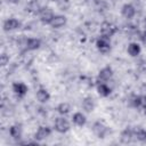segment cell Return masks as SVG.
<instances>
[{
	"instance_id": "8fae6325",
	"label": "cell",
	"mask_w": 146,
	"mask_h": 146,
	"mask_svg": "<svg viewBox=\"0 0 146 146\" xmlns=\"http://www.w3.org/2000/svg\"><path fill=\"white\" fill-rule=\"evenodd\" d=\"M121 15L125 19H132L136 16V8L132 3H124L121 7Z\"/></svg>"
},
{
	"instance_id": "7c38bea8",
	"label": "cell",
	"mask_w": 146,
	"mask_h": 146,
	"mask_svg": "<svg viewBox=\"0 0 146 146\" xmlns=\"http://www.w3.org/2000/svg\"><path fill=\"white\" fill-rule=\"evenodd\" d=\"M50 92L46 89V88H43V87H40L38 90H36V92H35V98H36V100L39 102V103H41V104H46V103H48L49 100H50Z\"/></svg>"
},
{
	"instance_id": "ba28073f",
	"label": "cell",
	"mask_w": 146,
	"mask_h": 146,
	"mask_svg": "<svg viewBox=\"0 0 146 146\" xmlns=\"http://www.w3.org/2000/svg\"><path fill=\"white\" fill-rule=\"evenodd\" d=\"M66 24H67V17L64 14H56L49 25L51 26V29L58 30V29L64 27Z\"/></svg>"
},
{
	"instance_id": "cb8c5ba5",
	"label": "cell",
	"mask_w": 146,
	"mask_h": 146,
	"mask_svg": "<svg viewBox=\"0 0 146 146\" xmlns=\"http://www.w3.org/2000/svg\"><path fill=\"white\" fill-rule=\"evenodd\" d=\"M131 103H132L133 107H137V108L141 107V96H139V95L133 96L132 99H131Z\"/></svg>"
},
{
	"instance_id": "5b68a950",
	"label": "cell",
	"mask_w": 146,
	"mask_h": 146,
	"mask_svg": "<svg viewBox=\"0 0 146 146\" xmlns=\"http://www.w3.org/2000/svg\"><path fill=\"white\" fill-rule=\"evenodd\" d=\"M91 129H92L94 135L96 137H98V138H102V139L105 138L107 136V133H108V127L105 123H103L102 121H96L92 124Z\"/></svg>"
},
{
	"instance_id": "7402d4cb",
	"label": "cell",
	"mask_w": 146,
	"mask_h": 146,
	"mask_svg": "<svg viewBox=\"0 0 146 146\" xmlns=\"http://www.w3.org/2000/svg\"><path fill=\"white\" fill-rule=\"evenodd\" d=\"M133 137L138 141H146V129L137 127L133 129Z\"/></svg>"
},
{
	"instance_id": "9c48e42d",
	"label": "cell",
	"mask_w": 146,
	"mask_h": 146,
	"mask_svg": "<svg viewBox=\"0 0 146 146\" xmlns=\"http://www.w3.org/2000/svg\"><path fill=\"white\" fill-rule=\"evenodd\" d=\"M113 78V70L111 66H104L103 68L99 70L97 80L98 82H108Z\"/></svg>"
},
{
	"instance_id": "f1b7e54d",
	"label": "cell",
	"mask_w": 146,
	"mask_h": 146,
	"mask_svg": "<svg viewBox=\"0 0 146 146\" xmlns=\"http://www.w3.org/2000/svg\"><path fill=\"white\" fill-rule=\"evenodd\" d=\"M50 1H55V2H57V1H58V0H50Z\"/></svg>"
},
{
	"instance_id": "8992f818",
	"label": "cell",
	"mask_w": 146,
	"mask_h": 146,
	"mask_svg": "<svg viewBox=\"0 0 146 146\" xmlns=\"http://www.w3.org/2000/svg\"><path fill=\"white\" fill-rule=\"evenodd\" d=\"M22 26V23L19 19L15 18V17H9L7 19H5L3 24H2V27H3V31L6 32H11V31H16L18 29H21Z\"/></svg>"
},
{
	"instance_id": "d4e9b609",
	"label": "cell",
	"mask_w": 146,
	"mask_h": 146,
	"mask_svg": "<svg viewBox=\"0 0 146 146\" xmlns=\"http://www.w3.org/2000/svg\"><path fill=\"white\" fill-rule=\"evenodd\" d=\"M0 64H1V66H6L7 64H9V56L7 54L2 52L0 55Z\"/></svg>"
},
{
	"instance_id": "5bb4252c",
	"label": "cell",
	"mask_w": 146,
	"mask_h": 146,
	"mask_svg": "<svg viewBox=\"0 0 146 146\" xmlns=\"http://www.w3.org/2000/svg\"><path fill=\"white\" fill-rule=\"evenodd\" d=\"M120 140L122 144H130L135 140V137H133V129H124L121 131L120 133Z\"/></svg>"
},
{
	"instance_id": "30bf717a",
	"label": "cell",
	"mask_w": 146,
	"mask_h": 146,
	"mask_svg": "<svg viewBox=\"0 0 146 146\" xmlns=\"http://www.w3.org/2000/svg\"><path fill=\"white\" fill-rule=\"evenodd\" d=\"M11 90H13V92L17 96V97H24L26 94H27V91H29V87L24 83V82H22V81H17V82H14L13 83V86H11Z\"/></svg>"
},
{
	"instance_id": "52a82bcc",
	"label": "cell",
	"mask_w": 146,
	"mask_h": 146,
	"mask_svg": "<svg viewBox=\"0 0 146 146\" xmlns=\"http://www.w3.org/2000/svg\"><path fill=\"white\" fill-rule=\"evenodd\" d=\"M51 132H52V129L50 127H48V125H40L36 129L35 133H34V139L38 140V141H42V140L47 139L48 137H50Z\"/></svg>"
},
{
	"instance_id": "7a4b0ae2",
	"label": "cell",
	"mask_w": 146,
	"mask_h": 146,
	"mask_svg": "<svg viewBox=\"0 0 146 146\" xmlns=\"http://www.w3.org/2000/svg\"><path fill=\"white\" fill-rule=\"evenodd\" d=\"M55 15L56 14L54 13V10L50 7H41V9H40V11L38 14V17H39V21L42 24L49 25Z\"/></svg>"
},
{
	"instance_id": "3957f363",
	"label": "cell",
	"mask_w": 146,
	"mask_h": 146,
	"mask_svg": "<svg viewBox=\"0 0 146 146\" xmlns=\"http://www.w3.org/2000/svg\"><path fill=\"white\" fill-rule=\"evenodd\" d=\"M96 48L100 54H108L112 49V44H111V39L100 35L97 40H96Z\"/></svg>"
},
{
	"instance_id": "ac0fdd59",
	"label": "cell",
	"mask_w": 146,
	"mask_h": 146,
	"mask_svg": "<svg viewBox=\"0 0 146 146\" xmlns=\"http://www.w3.org/2000/svg\"><path fill=\"white\" fill-rule=\"evenodd\" d=\"M9 136L15 139V140H19L23 136V129L21 124H13L9 128Z\"/></svg>"
},
{
	"instance_id": "9a60e30c",
	"label": "cell",
	"mask_w": 146,
	"mask_h": 146,
	"mask_svg": "<svg viewBox=\"0 0 146 146\" xmlns=\"http://www.w3.org/2000/svg\"><path fill=\"white\" fill-rule=\"evenodd\" d=\"M41 40L39 38H27L25 40V48L30 51L38 50L41 47Z\"/></svg>"
},
{
	"instance_id": "44dd1931",
	"label": "cell",
	"mask_w": 146,
	"mask_h": 146,
	"mask_svg": "<svg viewBox=\"0 0 146 146\" xmlns=\"http://www.w3.org/2000/svg\"><path fill=\"white\" fill-rule=\"evenodd\" d=\"M40 9H41V6H40V3H39L38 1H35V0H31V1L26 5V10H27L29 13H31V14L38 15L39 11H40Z\"/></svg>"
},
{
	"instance_id": "6da1fadb",
	"label": "cell",
	"mask_w": 146,
	"mask_h": 146,
	"mask_svg": "<svg viewBox=\"0 0 146 146\" xmlns=\"http://www.w3.org/2000/svg\"><path fill=\"white\" fill-rule=\"evenodd\" d=\"M70 129H71V123L65 117V115H60L55 119V121H54V130L55 131H57L58 133H66Z\"/></svg>"
},
{
	"instance_id": "f546056e",
	"label": "cell",
	"mask_w": 146,
	"mask_h": 146,
	"mask_svg": "<svg viewBox=\"0 0 146 146\" xmlns=\"http://www.w3.org/2000/svg\"><path fill=\"white\" fill-rule=\"evenodd\" d=\"M144 27H145V30H146V22H145V26H144Z\"/></svg>"
},
{
	"instance_id": "ffe728a7",
	"label": "cell",
	"mask_w": 146,
	"mask_h": 146,
	"mask_svg": "<svg viewBox=\"0 0 146 146\" xmlns=\"http://www.w3.org/2000/svg\"><path fill=\"white\" fill-rule=\"evenodd\" d=\"M56 111L59 115H67L71 112V105L67 102H62L57 105Z\"/></svg>"
},
{
	"instance_id": "83f0119b",
	"label": "cell",
	"mask_w": 146,
	"mask_h": 146,
	"mask_svg": "<svg viewBox=\"0 0 146 146\" xmlns=\"http://www.w3.org/2000/svg\"><path fill=\"white\" fill-rule=\"evenodd\" d=\"M22 0H7V2H9V3H11V5H17V3H19Z\"/></svg>"
},
{
	"instance_id": "2e32d148",
	"label": "cell",
	"mask_w": 146,
	"mask_h": 146,
	"mask_svg": "<svg viewBox=\"0 0 146 146\" xmlns=\"http://www.w3.org/2000/svg\"><path fill=\"white\" fill-rule=\"evenodd\" d=\"M72 123L76 127H83L87 123V116L82 112H75L72 115Z\"/></svg>"
},
{
	"instance_id": "484cf974",
	"label": "cell",
	"mask_w": 146,
	"mask_h": 146,
	"mask_svg": "<svg viewBox=\"0 0 146 146\" xmlns=\"http://www.w3.org/2000/svg\"><path fill=\"white\" fill-rule=\"evenodd\" d=\"M140 40H141L144 43H146V30H144V31L140 33Z\"/></svg>"
},
{
	"instance_id": "277c9868",
	"label": "cell",
	"mask_w": 146,
	"mask_h": 146,
	"mask_svg": "<svg viewBox=\"0 0 146 146\" xmlns=\"http://www.w3.org/2000/svg\"><path fill=\"white\" fill-rule=\"evenodd\" d=\"M116 32H117V27L113 23H111V22H103L102 23V25H100V35L111 39Z\"/></svg>"
},
{
	"instance_id": "e0dca14e",
	"label": "cell",
	"mask_w": 146,
	"mask_h": 146,
	"mask_svg": "<svg viewBox=\"0 0 146 146\" xmlns=\"http://www.w3.org/2000/svg\"><path fill=\"white\" fill-rule=\"evenodd\" d=\"M81 106H82V110L87 113H91L95 107H96V103L92 97H84L82 99V103H81Z\"/></svg>"
},
{
	"instance_id": "603a6c76",
	"label": "cell",
	"mask_w": 146,
	"mask_h": 146,
	"mask_svg": "<svg viewBox=\"0 0 146 146\" xmlns=\"http://www.w3.org/2000/svg\"><path fill=\"white\" fill-rule=\"evenodd\" d=\"M70 6H71L70 0H58L57 1V7H58L59 10H63V11L64 10H68Z\"/></svg>"
},
{
	"instance_id": "d6986e66",
	"label": "cell",
	"mask_w": 146,
	"mask_h": 146,
	"mask_svg": "<svg viewBox=\"0 0 146 146\" xmlns=\"http://www.w3.org/2000/svg\"><path fill=\"white\" fill-rule=\"evenodd\" d=\"M127 52H128V55L131 56V57H137V56H139L140 52H141V47H140V44H139L138 42H135V41H133V42H130V43L128 44Z\"/></svg>"
},
{
	"instance_id": "4316f807",
	"label": "cell",
	"mask_w": 146,
	"mask_h": 146,
	"mask_svg": "<svg viewBox=\"0 0 146 146\" xmlns=\"http://www.w3.org/2000/svg\"><path fill=\"white\" fill-rule=\"evenodd\" d=\"M141 108L146 110V96H141Z\"/></svg>"
},
{
	"instance_id": "4fadbf2b",
	"label": "cell",
	"mask_w": 146,
	"mask_h": 146,
	"mask_svg": "<svg viewBox=\"0 0 146 146\" xmlns=\"http://www.w3.org/2000/svg\"><path fill=\"white\" fill-rule=\"evenodd\" d=\"M96 89H97V94L103 98H106L112 94V88L108 86L107 82H98Z\"/></svg>"
}]
</instances>
